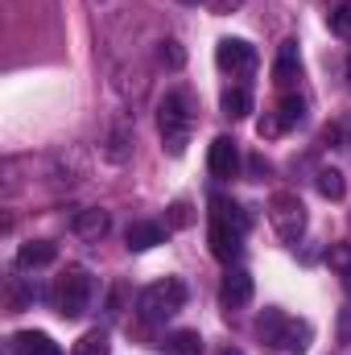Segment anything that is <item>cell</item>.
<instances>
[{
  "label": "cell",
  "mask_w": 351,
  "mask_h": 355,
  "mask_svg": "<svg viewBox=\"0 0 351 355\" xmlns=\"http://www.w3.org/2000/svg\"><path fill=\"white\" fill-rule=\"evenodd\" d=\"M182 306H186V285H182L178 277L153 281V285H149V289H141V297H137V314H141V322H149V327H157V322L174 318Z\"/></svg>",
  "instance_id": "cell-1"
},
{
  "label": "cell",
  "mask_w": 351,
  "mask_h": 355,
  "mask_svg": "<svg viewBox=\"0 0 351 355\" xmlns=\"http://www.w3.org/2000/svg\"><path fill=\"white\" fill-rule=\"evenodd\" d=\"M190 99H186V91H170L166 99H162V141H166V149L182 157L186 153V141H190Z\"/></svg>",
  "instance_id": "cell-2"
},
{
  "label": "cell",
  "mask_w": 351,
  "mask_h": 355,
  "mask_svg": "<svg viewBox=\"0 0 351 355\" xmlns=\"http://www.w3.org/2000/svg\"><path fill=\"white\" fill-rule=\"evenodd\" d=\"M268 219H273V227H277V236H281L285 244H298L302 232H306V207H302V198L289 194V190H281V194L268 198Z\"/></svg>",
  "instance_id": "cell-3"
},
{
  "label": "cell",
  "mask_w": 351,
  "mask_h": 355,
  "mask_svg": "<svg viewBox=\"0 0 351 355\" xmlns=\"http://www.w3.org/2000/svg\"><path fill=\"white\" fill-rule=\"evenodd\" d=\"M91 302V277L87 268H67L58 281V314L62 318H79Z\"/></svg>",
  "instance_id": "cell-4"
},
{
  "label": "cell",
  "mask_w": 351,
  "mask_h": 355,
  "mask_svg": "<svg viewBox=\"0 0 351 355\" xmlns=\"http://www.w3.org/2000/svg\"><path fill=\"white\" fill-rule=\"evenodd\" d=\"M215 62H219V71H228V75H252V71H257V50H252L244 37H223V42L215 46Z\"/></svg>",
  "instance_id": "cell-5"
},
{
  "label": "cell",
  "mask_w": 351,
  "mask_h": 355,
  "mask_svg": "<svg viewBox=\"0 0 351 355\" xmlns=\"http://www.w3.org/2000/svg\"><path fill=\"white\" fill-rule=\"evenodd\" d=\"M207 240H211V257L215 261H223V265H232L236 257H240V240H244V232H236L232 223H223V219H211V232H207Z\"/></svg>",
  "instance_id": "cell-6"
},
{
  "label": "cell",
  "mask_w": 351,
  "mask_h": 355,
  "mask_svg": "<svg viewBox=\"0 0 351 355\" xmlns=\"http://www.w3.org/2000/svg\"><path fill=\"white\" fill-rule=\"evenodd\" d=\"M207 166H211V174L219 178V182H232V178L240 174V149H236V141L232 137H215Z\"/></svg>",
  "instance_id": "cell-7"
},
{
  "label": "cell",
  "mask_w": 351,
  "mask_h": 355,
  "mask_svg": "<svg viewBox=\"0 0 351 355\" xmlns=\"http://www.w3.org/2000/svg\"><path fill=\"white\" fill-rule=\"evenodd\" d=\"M219 302H223V310H240V306H248V302H252V272L232 268V272L223 277V285H219Z\"/></svg>",
  "instance_id": "cell-8"
},
{
  "label": "cell",
  "mask_w": 351,
  "mask_h": 355,
  "mask_svg": "<svg viewBox=\"0 0 351 355\" xmlns=\"http://www.w3.org/2000/svg\"><path fill=\"white\" fill-rule=\"evenodd\" d=\"M310 339H314V331H310L306 318H285V331H281V339H277V352L306 355L310 352Z\"/></svg>",
  "instance_id": "cell-9"
},
{
  "label": "cell",
  "mask_w": 351,
  "mask_h": 355,
  "mask_svg": "<svg viewBox=\"0 0 351 355\" xmlns=\"http://www.w3.org/2000/svg\"><path fill=\"white\" fill-rule=\"evenodd\" d=\"M302 79V58H298V42H285L277 62H273V83L277 87H293Z\"/></svg>",
  "instance_id": "cell-10"
},
{
  "label": "cell",
  "mask_w": 351,
  "mask_h": 355,
  "mask_svg": "<svg viewBox=\"0 0 351 355\" xmlns=\"http://www.w3.org/2000/svg\"><path fill=\"white\" fill-rule=\"evenodd\" d=\"M124 240H128L132 252H149V248L166 244V227H162V223H149V219H137V223H128Z\"/></svg>",
  "instance_id": "cell-11"
},
{
  "label": "cell",
  "mask_w": 351,
  "mask_h": 355,
  "mask_svg": "<svg viewBox=\"0 0 351 355\" xmlns=\"http://www.w3.org/2000/svg\"><path fill=\"white\" fill-rule=\"evenodd\" d=\"M54 257H58V244L29 240V244L17 248V268H46V265H54Z\"/></svg>",
  "instance_id": "cell-12"
},
{
  "label": "cell",
  "mask_w": 351,
  "mask_h": 355,
  "mask_svg": "<svg viewBox=\"0 0 351 355\" xmlns=\"http://www.w3.org/2000/svg\"><path fill=\"white\" fill-rule=\"evenodd\" d=\"M12 352L17 355H62L58 343H54L46 331H17V335H12Z\"/></svg>",
  "instance_id": "cell-13"
},
{
  "label": "cell",
  "mask_w": 351,
  "mask_h": 355,
  "mask_svg": "<svg viewBox=\"0 0 351 355\" xmlns=\"http://www.w3.org/2000/svg\"><path fill=\"white\" fill-rule=\"evenodd\" d=\"M211 219H223V223H232L236 232H248V215H244V207H236V202L223 198V194L211 198Z\"/></svg>",
  "instance_id": "cell-14"
},
{
  "label": "cell",
  "mask_w": 351,
  "mask_h": 355,
  "mask_svg": "<svg viewBox=\"0 0 351 355\" xmlns=\"http://www.w3.org/2000/svg\"><path fill=\"white\" fill-rule=\"evenodd\" d=\"M166 355H203V335L198 331H174L166 335Z\"/></svg>",
  "instance_id": "cell-15"
},
{
  "label": "cell",
  "mask_w": 351,
  "mask_h": 355,
  "mask_svg": "<svg viewBox=\"0 0 351 355\" xmlns=\"http://www.w3.org/2000/svg\"><path fill=\"white\" fill-rule=\"evenodd\" d=\"M285 318H289V314H281V310H261V318H257V335H261V343L277 347V339H281V331H285Z\"/></svg>",
  "instance_id": "cell-16"
},
{
  "label": "cell",
  "mask_w": 351,
  "mask_h": 355,
  "mask_svg": "<svg viewBox=\"0 0 351 355\" xmlns=\"http://www.w3.org/2000/svg\"><path fill=\"white\" fill-rule=\"evenodd\" d=\"M248 112H252V95H248V91L244 87L223 91V116H228V120H244Z\"/></svg>",
  "instance_id": "cell-17"
},
{
  "label": "cell",
  "mask_w": 351,
  "mask_h": 355,
  "mask_svg": "<svg viewBox=\"0 0 351 355\" xmlns=\"http://www.w3.org/2000/svg\"><path fill=\"white\" fill-rule=\"evenodd\" d=\"M277 116H281V124H285V128L302 124V120H306V99H302V95H285V99L277 103Z\"/></svg>",
  "instance_id": "cell-18"
},
{
  "label": "cell",
  "mask_w": 351,
  "mask_h": 355,
  "mask_svg": "<svg viewBox=\"0 0 351 355\" xmlns=\"http://www.w3.org/2000/svg\"><path fill=\"white\" fill-rule=\"evenodd\" d=\"M75 355H112V343H108V331H87L79 343H75Z\"/></svg>",
  "instance_id": "cell-19"
},
{
  "label": "cell",
  "mask_w": 351,
  "mask_h": 355,
  "mask_svg": "<svg viewBox=\"0 0 351 355\" xmlns=\"http://www.w3.org/2000/svg\"><path fill=\"white\" fill-rule=\"evenodd\" d=\"M318 194L339 202V198L348 194V182H343V174H339V170H318Z\"/></svg>",
  "instance_id": "cell-20"
},
{
  "label": "cell",
  "mask_w": 351,
  "mask_h": 355,
  "mask_svg": "<svg viewBox=\"0 0 351 355\" xmlns=\"http://www.w3.org/2000/svg\"><path fill=\"white\" fill-rule=\"evenodd\" d=\"M75 232H79V236H103V232H108V215H103V211H83V215L75 219Z\"/></svg>",
  "instance_id": "cell-21"
},
{
  "label": "cell",
  "mask_w": 351,
  "mask_h": 355,
  "mask_svg": "<svg viewBox=\"0 0 351 355\" xmlns=\"http://www.w3.org/2000/svg\"><path fill=\"white\" fill-rule=\"evenodd\" d=\"M327 21H331V29H335L339 37H351V4H339Z\"/></svg>",
  "instance_id": "cell-22"
},
{
  "label": "cell",
  "mask_w": 351,
  "mask_h": 355,
  "mask_svg": "<svg viewBox=\"0 0 351 355\" xmlns=\"http://www.w3.org/2000/svg\"><path fill=\"white\" fill-rule=\"evenodd\" d=\"M162 62H166L170 71H178V67L186 62V50H182L178 42H162Z\"/></svg>",
  "instance_id": "cell-23"
},
{
  "label": "cell",
  "mask_w": 351,
  "mask_h": 355,
  "mask_svg": "<svg viewBox=\"0 0 351 355\" xmlns=\"http://www.w3.org/2000/svg\"><path fill=\"white\" fill-rule=\"evenodd\" d=\"M170 223H174V227L194 223V211H190V202H174V207H170Z\"/></svg>",
  "instance_id": "cell-24"
},
{
  "label": "cell",
  "mask_w": 351,
  "mask_h": 355,
  "mask_svg": "<svg viewBox=\"0 0 351 355\" xmlns=\"http://www.w3.org/2000/svg\"><path fill=\"white\" fill-rule=\"evenodd\" d=\"M257 132H261V141H264V137H281V132H285V124H281V116H264L261 124H257Z\"/></svg>",
  "instance_id": "cell-25"
},
{
  "label": "cell",
  "mask_w": 351,
  "mask_h": 355,
  "mask_svg": "<svg viewBox=\"0 0 351 355\" xmlns=\"http://www.w3.org/2000/svg\"><path fill=\"white\" fill-rule=\"evenodd\" d=\"M339 343H348L351 347V306L339 314Z\"/></svg>",
  "instance_id": "cell-26"
},
{
  "label": "cell",
  "mask_w": 351,
  "mask_h": 355,
  "mask_svg": "<svg viewBox=\"0 0 351 355\" xmlns=\"http://www.w3.org/2000/svg\"><path fill=\"white\" fill-rule=\"evenodd\" d=\"M248 174H252V178H261V174H268V166H264L261 157H252V162H248Z\"/></svg>",
  "instance_id": "cell-27"
},
{
  "label": "cell",
  "mask_w": 351,
  "mask_h": 355,
  "mask_svg": "<svg viewBox=\"0 0 351 355\" xmlns=\"http://www.w3.org/2000/svg\"><path fill=\"white\" fill-rule=\"evenodd\" d=\"M236 4H240V0H211V8H215V12H232Z\"/></svg>",
  "instance_id": "cell-28"
},
{
  "label": "cell",
  "mask_w": 351,
  "mask_h": 355,
  "mask_svg": "<svg viewBox=\"0 0 351 355\" xmlns=\"http://www.w3.org/2000/svg\"><path fill=\"white\" fill-rule=\"evenodd\" d=\"M339 277H343V289H348V297H351V265L339 268Z\"/></svg>",
  "instance_id": "cell-29"
},
{
  "label": "cell",
  "mask_w": 351,
  "mask_h": 355,
  "mask_svg": "<svg viewBox=\"0 0 351 355\" xmlns=\"http://www.w3.org/2000/svg\"><path fill=\"white\" fill-rule=\"evenodd\" d=\"M219 355H244V352H240V347H223Z\"/></svg>",
  "instance_id": "cell-30"
},
{
  "label": "cell",
  "mask_w": 351,
  "mask_h": 355,
  "mask_svg": "<svg viewBox=\"0 0 351 355\" xmlns=\"http://www.w3.org/2000/svg\"><path fill=\"white\" fill-rule=\"evenodd\" d=\"M348 79H351V58H348Z\"/></svg>",
  "instance_id": "cell-31"
},
{
  "label": "cell",
  "mask_w": 351,
  "mask_h": 355,
  "mask_svg": "<svg viewBox=\"0 0 351 355\" xmlns=\"http://www.w3.org/2000/svg\"><path fill=\"white\" fill-rule=\"evenodd\" d=\"M182 4H198V0H182Z\"/></svg>",
  "instance_id": "cell-32"
}]
</instances>
